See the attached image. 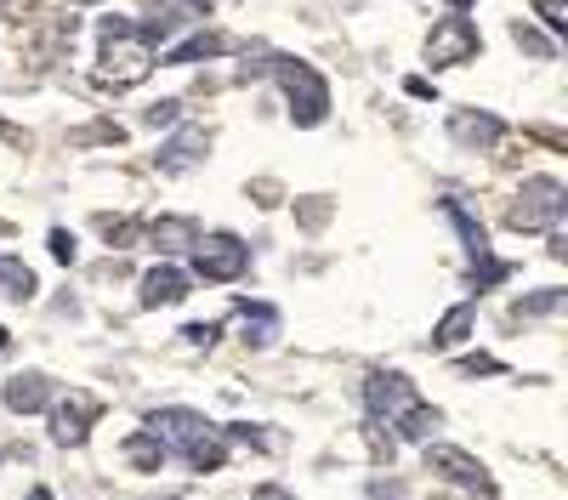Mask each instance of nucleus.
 <instances>
[{
	"label": "nucleus",
	"mask_w": 568,
	"mask_h": 500,
	"mask_svg": "<svg viewBox=\"0 0 568 500\" xmlns=\"http://www.w3.org/2000/svg\"><path fill=\"white\" fill-rule=\"evenodd\" d=\"M245 58H256V69H245V80H256V74H273L278 85H284V103H291V120L296 125H324V114H329V85H324V74L313 69V63H302V58H284V52H267V45H256V52H245Z\"/></svg>",
	"instance_id": "obj_1"
},
{
	"label": "nucleus",
	"mask_w": 568,
	"mask_h": 500,
	"mask_svg": "<svg viewBox=\"0 0 568 500\" xmlns=\"http://www.w3.org/2000/svg\"><path fill=\"white\" fill-rule=\"evenodd\" d=\"M98 34H103V63H98V69H103L98 85H103V91H131V85L149 80L154 45L142 40V23H131V18H103Z\"/></svg>",
	"instance_id": "obj_2"
},
{
	"label": "nucleus",
	"mask_w": 568,
	"mask_h": 500,
	"mask_svg": "<svg viewBox=\"0 0 568 500\" xmlns=\"http://www.w3.org/2000/svg\"><path fill=\"white\" fill-rule=\"evenodd\" d=\"M562 216H568V188L557 176H529L506 211V227L511 234H551V227H562Z\"/></svg>",
	"instance_id": "obj_3"
},
{
	"label": "nucleus",
	"mask_w": 568,
	"mask_h": 500,
	"mask_svg": "<svg viewBox=\"0 0 568 500\" xmlns=\"http://www.w3.org/2000/svg\"><path fill=\"white\" fill-rule=\"evenodd\" d=\"M245 267H251V251L240 234H205L194 245V279H205V285H233Z\"/></svg>",
	"instance_id": "obj_4"
},
{
	"label": "nucleus",
	"mask_w": 568,
	"mask_h": 500,
	"mask_svg": "<svg viewBox=\"0 0 568 500\" xmlns=\"http://www.w3.org/2000/svg\"><path fill=\"white\" fill-rule=\"evenodd\" d=\"M478 52H484L478 23H466V18H444V23H433V34H426V63H433V69L471 63Z\"/></svg>",
	"instance_id": "obj_5"
},
{
	"label": "nucleus",
	"mask_w": 568,
	"mask_h": 500,
	"mask_svg": "<svg viewBox=\"0 0 568 500\" xmlns=\"http://www.w3.org/2000/svg\"><path fill=\"white\" fill-rule=\"evenodd\" d=\"M426 472H438V478H449V483H460V489L495 494V483H489V467L478 461V455L455 449V443H426Z\"/></svg>",
	"instance_id": "obj_6"
},
{
	"label": "nucleus",
	"mask_w": 568,
	"mask_h": 500,
	"mask_svg": "<svg viewBox=\"0 0 568 500\" xmlns=\"http://www.w3.org/2000/svg\"><path fill=\"white\" fill-rule=\"evenodd\" d=\"M364 404H369V421H398L409 404H420L415 398V387H409V376H398V370H369L364 376Z\"/></svg>",
	"instance_id": "obj_7"
},
{
	"label": "nucleus",
	"mask_w": 568,
	"mask_h": 500,
	"mask_svg": "<svg viewBox=\"0 0 568 500\" xmlns=\"http://www.w3.org/2000/svg\"><path fill=\"white\" fill-rule=\"evenodd\" d=\"M149 432L160 438V449H165V455H171V449H176V455H187V449H194L200 438H211L216 427L200 416V409H154Z\"/></svg>",
	"instance_id": "obj_8"
},
{
	"label": "nucleus",
	"mask_w": 568,
	"mask_h": 500,
	"mask_svg": "<svg viewBox=\"0 0 568 500\" xmlns=\"http://www.w3.org/2000/svg\"><path fill=\"white\" fill-rule=\"evenodd\" d=\"M45 409H52V443H63V449L85 443L91 421H98V398H85V392L52 398V404H45Z\"/></svg>",
	"instance_id": "obj_9"
},
{
	"label": "nucleus",
	"mask_w": 568,
	"mask_h": 500,
	"mask_svg": "<svg viewBox=\"0 0 568 500\" xmlns=\"http://www.w3.org/2000/svg\"><path fill=\"white\" fill-rule=\"evenodd\" d=\"M205 154H211V131H205V125H182L171 143L154 154V165H160L165 176H182L187 165H200Z\"/></svg>",
	"instance_id": "obj_10"
},
{
	"label": "nucleus",
	"mask_w": 568,
	"mask_h": 500,
	"mask_svg": "<svg viewBox=\"0 0 568 500\" xmlns=\"http://www.w3.org/2000/svg\"><path fill=\"white\" fill-rule=\"evenodd\" d=\"M149 245L160 251V262H171V256H182V251L200 245V222H194V216H154V222H149Z\"/></svg>",
	"instance_id": "obj_11"
},
{
	"label": "nucleus",
	"mask_w": 568,
	"mask_h": 500,
	"mask_svg": "<svg viewBox=\"0 0 568 500\" xmlns=\"http://www.w3.org/2000/svg\"><path fill=\"white\" fill-rule=\"evenodd\" d=\"M187 273L176 267V262H154L149 273H142V307H176L182 296H187Z\"/></svg>",
	"instance_id": "obj_12"
},
{
	"label": "nucleus",
	"mask_w": 568,
	"mask_h": 500,
	"mask_svg": "<svg viewBox=\"0 0 568 500\" xmlns=\"http://www.w3.org/2000/svg\"><path fill=\"white\" fill-rule=\"evenodd\" d=\"M58 392H52V376H40V370H23L7 381V392H0V404L12 409V416H34V409H45Z\"/></svg>",
	"instance_id": "obj_13"
},
{
	"label": "nucleus",
	"mask_w": 568,
	"mask_h": 500,
	"mask_svg": "<svg viewBox=\"0 0 568 500\" xmlns=\"http://www.w3.org/2000/svg\"><path fill=\"white\" fill-rule=\"evenodd\" d=\"M500 114H484V109H460V114H449V136L460 149H489V143H500Z\"/></svg>",
	"instance_id": "obj_14"
},
{
	"label": "nucleus",
	"mask_w": 568,
	"mask_h": 500,
	"mask_svg": "<svg viewBox=\"0 0 568 500\" xmlns=\"http://www.w3.org/2000/svg\"><path fill=\"white\" fill-rule=\"evenodd\" d=\"M233 330H240L245 347H273V341H278V313L262 307V302H245L240 318H233Z\"/></svg>",
	"instance_id": "obj_15"
},
{
	"label": "nucleus",
	"mask_w": 568,
	"mask_h": 500,
	"mask_svg": "<svg viewBox=\"0 0 568 500\" xmlns=\"http://www.w3.org/2000/svg\"><path fill=\"white\" fill-rule=\"evenodd\" d=\"M222 52H240V40L216 34V29H200V34H187L182 45H171L165 63H200V58H222Z\"/></svg>",
	"instance_id": "obj_16"
},
{
	"label": "nucleus",
	"mask_w": 568,
	"mask_h": 500,
	"mask_svg": "<svg viewBox=\"0 0 568 500\" xmlns=\"http://www.w3.org/2000/svg\"><path fill=\"white\" fill-rule=\"evenodd\" d=\"M471 318H478V302H460V307H449L438 325H433V347L438 353H455L466 336H471Z\"/></svg>",
	"instance_id": "obj_17"
},
{
	"label": "nucleus",
	"mask_w": 568,
	"mask_h": 500,
	"mask_svg": "<svg viewBox=\"0 0 568 500\" xmlns=\"http://www.w3.org/2000/svg\"><path fill=\"white\" fill-rule=\"evenodd\" d=\"M0 290H7L12 302H34V296H40V279H34V267L0 251Z\"/></svg>",
	"instance_id": "obj_18"
},
{
	"label": "nucleus",
	"mask_w": 568,
	"mask_h": 500,
	"mask_svg": "<svg viewBox=\"0 0 568 500\" xmlns=\"http://www.w3.org/2000/svg\"><path fill=\"white\" fill-rule=\"evenodd\" d=\"M393 427H398V438H409V443H433V432L444 427V416H438L433 404H409Z\"/></svg>",
	"instance_id": "obj_19"
},
{
	"label": "nucleus",
	"mask_w": 568,
	"mask_h": 500,
	"mask_svg": "<svg viewBox=\"0 0 568 500\" xmlns=\"http://www.w3.org/2000/svg\"><path fill=\"white\" fill-rule=\"evenodd\" d=\"M211 0H154V29H176V23H205Z\"/></svg>",
	"instance_id": "obj_20"
},
{
	"label": "nucleus",
	"mask_w": 568,
	"mask_h": 500,
	"mask_svg": "<svg viewBox=\"0 0 568 500\" xmlns=\"http://www.w3.org/2000/svg\"><path fill=\"white\" fill-rule=\"evenodd\" d=\"M125 461L136 467V472H160L165 467V449H160V438L154 432H125Z\"/></svg>",
	"instance_id": "obj_21"
},
{
	"label": "nucleus",
	"mask_w": 568,
	"mask_h": 500,
	"mask_svg": "<svg viewBox=\"0 0 568 500\" xmlns=\"http://www.w3.org/2000/svg\"><path fill=\"white\" fill-rule=\"evenodd\" d=\"M182 461H187V467H194L200 478H205V472H222V461H227V443H222V432H211V438H200L194 449H187V455H182Z\"/></svg>",
	"instance_id": "obj_22"
},
{
	"label": "nucleus",
	"mask_w": 568,
	"mask_h": 500,
	"mask_svg": "<svg viewBox=\"0 0 568 500\" xmlns=\"http://www.w3.org/2000/svg\"><path fill=\"white\" fill-rule=\"evenodd\" d=\"M557 307H562V290L546 285V290H535V296H517V302H511V318H546V313H557Z\"/></svg>",
	"instance_id": "obj_23"
},
{
	"label": "nucleus",
	"mask_w": 568,
	"mask_h": 500,
	"mask_svg": "<svg viewBox=\"0 0 568 500\" xmlns=\"http://www.w3.org/2000/svg\"><path fill=\"white\" fill-rule=\"evenodd\" d=\"M98 234H103L114 251H125V245L136 239V222H131V216H98Z\"/></svg>",
	"instance_id": "obj_24"
},
{
	"label": "nucleus",
	"mask_w": 568,
	"mask_h": 500,
	"mask_svg": "<svg viewBox=\"0 0 568 500\" xmlns=\"http://www.w3.org/2000/svg\"><path fill=\"white\" fill-rule=\"evenodd\" d=\"M511 40L524 45L529 58H557V45H551V40H546L540 29H529V23H517V29H511Z\"/></svg>",
	"instance_id": "obj_25"
},
{
	"label": "nucleus",
	"mask_w": 568,
	"mask_h": 500,
	"mask_svg": "<svg viewBox=\"0 0 568 500\" xmlns=\"http://www.w3.org/2000/svg\"><path fill=\"white\" fill-rule=\"evenodd\" d=\"M176 120H182V103H176V98H160V103L142 109V125H154V131H160V125H176Z\"/></svg>",
	"instance_id": "obj_26"
},
{
	"label": "nucleus",
	"mask_w": 568,
	"mask_h": 500,
	"mask_svg": "<svg viewBox=\"0 0 568 500\" xmlns=\"http://www.w3.org/2000/svg\"><path fill=\"white\" fill-rule=\"evenodd\" d=\"M296 216H302V227H313V234H318V227L329 222V200H324V194H313V200H296Z\"/></svg>",
	"instance_id": "obj_27"
},
{
	"label": "nucleus",
	"mask_w": 568,
	"mask_h": 500,
	"mask_svg": "<svg viewBox=\"0 0 568 500\" xmlns=\"http://www.w3.org/2000/svg\"><path fill=\"white\" fill-rule=\"evenodd\" d=\"M74 143H125V131L114 125V120H103V125H85V131H74Z\"/></svg>",
	"instance_id": "obj_28"
},
{
	"label": "nucleus",
	"mask_w": 568,
	"mask_h": 500,
	"mask_svg": "<svg viewBox=\"0 0 568 500\" xmlns=\"http://www.w3.org/2000/svg\"><path fill=\"white\" fill-rule=\"evenodd\" d=\"M364 438H369V455H375V461H393V438H387L382 421H364Z\"/></svg>",
	"instance_id": "obj_29"
},
{
	"label": "nucleus",
	"mask_w": 568,
	"mask_h": 500,
	"mask_svg": "<svg viewBox=\"0 0 568 500\" xmlns=\"http://www.w3.org/2000/svg\"><path fill=\"white\" fill-rule=\"evenodd\" d=\"M535 7H540V18H546L551 34H568V7H562V0H535Z\"/></svg>",
	"instance_id": "obj_30"
},
{
	"label": "nucleus",
	"mask_w": 568,
	"mask_h": 500,
	"mask_svg": "<svg viewBox=\"0 0 568 500\" xmlns=\"http://www.w3.org/2000/svg\"><path fill=\"white\" fill-rule=\"evenodd\" d=\"M460 376H500V358L471 353V358H460Z\"/></svg>",
	"instance_id": "obj_31"
},
{
	"label": "nucleus",
	"mask_w": 568,
	"mask_h": 500,
	"mask_svg": "<svg viewBox=\"0 0 568 500\" xmlns=\"http://www.w3.org/2000/svg\"><path fill=\"white\" fill-rule=\"evenodd\" d=\"M52 256H58L63 267L80 256V245H74V234H69V227H52Z\"/></svg>",
	"instance_id": "obj_32"
},
{
	"label": "nucleus",
	"mask_w": 568,
	"mask_h": 500,
	"mask_svg": "<svg viewBox=\"0 0 568 500\" xmlns=\"http://www.w3.org/2000/svg\"><path fill=\"white\" fill-rule=\"evenodd\" d=\"M216 336H222V325H187V330H182V341H187V347H211Z\"/></svg>",
	"instance_id": "obj_33"
},
{
	"label": "nucleus",
	"mask_w": 568,
	"mask_h": 500,
	"mask_svg": "<svg viewBox=\"0 0 568 500\" xmlns=\"http://www.w3.org/2000/svg\"><path fill=\"white\" fill-rule=\"evenodd\" d=\"M251 500H296V494L284 489V483H256V489H251Z\"/></svg>",
	"instance_id": "obj_34"
},
{
	"label": "nucleus",
	"mask_w": 568,
	"mask_h": 500,
	"mask_svg": "<svg viewBox=\"0 0 568 500\" xmlns=\"http://www.w3.org/2000/svg\"><path fill=\"white\" fill-rule=\"evenodd\" d=\"M251 194H256L262 205H273V200H278V182H267V176H262V182H251Z\"/></svg>",
	"instance_id": "obj_35"
},
{
	"label": "nucleus",
	"mask_w": 568,
	"mask_h": 500,
	"mask_svg": "<svg viewBox=\"0 0 568 500\" xmlns=\"http://www.w3.org/2000/svg\"><path fill=\"white\" fill-rule=\"evenodd\" d=\"M29 500H52V494H45V489H29Z\"/></svg>",
	"instance_id": "obj_36"
},
{
	"label": "nucleus",
	"mask_w": 568,
	"mask_h": 500,
	"mask_svg": "<svg viewBox=\"0 0 568 500\" xmlns=\"http://www.w3.org/2000/svg\"><path fill=\"white\" fill-rule=\"evenodd\" d=\"M7 347H12V336H7V330H0V353H7Z\"/></svg>",
	"instance_id": "obj_37"
},
{
	"label": "nucleus",
	"mask_w": 568,
	"mask_h": 500,
	"mask_svg": "<svg viewBox=\"0 0 568 500\" xmlns=\"http://www.w3.org/2000/svg\"><path fill=\"white\" fill-rule=\"evenodd\" d=\"M449 7H471V0H449Z\"/></svg>",
	"instance_id": "obj_38"
},
{
	"label": "nucleus",
	"mask_w": 568,
	"mask_h": 500,
	"mask_svg": "<svg viewBox=\"0 0 568 500\" xmlns=\"http://www.w3.org/2000/svg\"><path fill=\"white\" fill-rule=\"evenodd\" d=\"M85 7H91V0H85Z\"/></svg>",
	"instance_id": "obj_39"
},
{
	"label": "nucleus",
	"mask_w": 568,
	"mask_h": 500,
	"mask_svg": "<svg viewBox=\"0 0 568 500\" xmlns=\"http://www.w3.org/2000/svg\"><path fill=\"white\" fill-rule=\"evenodd\" d=\"M165 500H171V494H165Z\"/></svg>",
	"instance_id": "obj_40"
}]
</instances>
